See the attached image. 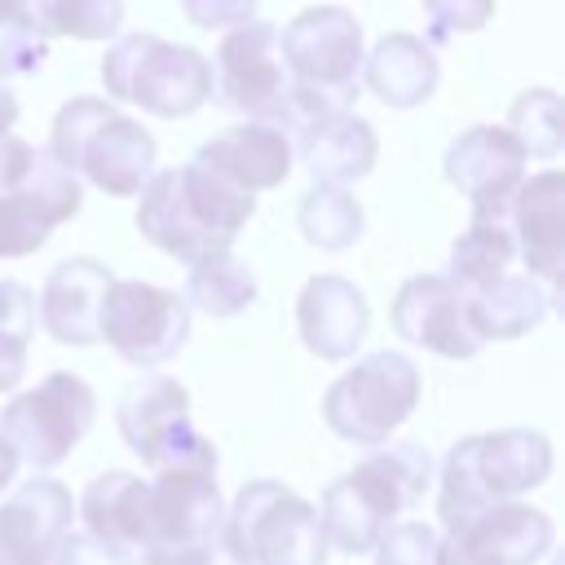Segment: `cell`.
<instances>
[{
    "instance_id": "obj_3",
    "label": "cell",
    "mask_w": 565,
    "mask_h": 565,
    "mask_svg": "<svg viewBox=\"0 0 565 565\" xmlns=\"http://www.w3.org/2000/svg\"><path fill=\"white\" fill-rule=\"evenodd\" d=\"M221 547L238 565H327L318 508L282 481H247L221 521Z\"/></svg>"
},
{
    "instance_id": "obj_35",
    "label": "cell",
    "mask_w": 565,
    "mask_h": 565,
    "mask_svg": "<svg viewBox=\"0 0 565 565\" xmlns=\"http://www.w3.org/2000/svg\"><path fill=\"white\" fill-rule=\"evenodd\" d=\"M31 331H35V296L22 282L0 278V335L26 344Z\"/></svg>"
},
{
    "instance_id": "obj_24",
    "label": "cell",
    "mask_w": 565,
    "mask_h": 565,
    "mask_svg": "<svg viewBox=\"0 0 565 565\" xmlns=\"http://www.w3.org/2000/svg\"><path fill=\"white\" fill-rule=\"evenodd\" d=\"M362 79L366 88L393 106V110H411V106H424L441 79L437 71V53L411 35V31H388L380 35V44L362 57Z\"/></svg>"
},
{
    "instance_id": "obj_16",
    "label": "cell",
    "mask_w": 565,
    "mask_h": 565,
    "mask_svg": "<svg viewBox=\"0 0 565 565\" xmlns=\"http://www.w3.org/2000/svg\"><path fill=\"white\" fill-rule=\"evenodd\" d=\"M75 499L53 477L22 481L0 503V565H53L62 539L71 534Z\"/></svg>"
},
{
    "instance_id": "obj_21",
    "label": "cell",
    "mask_w": 565,
    "mask_h": 565,
    "mask_svg": "<svg viewBox=\"0 0 565 565\" xmlns=\"http://www.w3.org/2000/svg\"><path fill=\"white\" fill-rule=\"evenodd\" d=\"M194 163H203L207 172H216L221 181H230L234 190L256 199V190H274L287 181L291 137L278 128H265V124H238V128H225L212 141H203Z\"/></svg>"
},
{
    "instance_id": "obj_19",
    "label": "cell",
    "mask_w": 565,
    "mask_h": 565,
    "mask_svg": "<svg viewBox=\"0 0 565 565\" xmlns=\"http://www.w3.org/2000/svg\"><path fill=\"white\" fill-rule=\"evenodd\" d=\"M433 455L419 441H384L375 446L362 463H353L340 481L353 490V499L380 516L384 525H393L406 508H415L428 486H433Z\"/></svg>"
},
{
    "instance_id": "obj_11",
    "label": "cell",
    "mask_w": 565,
    "mask_h": 565,
    "mask_svg": "<svg viewBox=\"0 0 565 565\" xmlns=\"http://www.w3.org/2000/svg\"><path fill=\"white\" fill-rule=\"evenodd\" d=\"M212 93L225 110L247 115V124H265L287 132V102H291V75L278 49L274 22H247L234 26L216 44L212 66Z\"/></svg>"
},
{
    "instance_id": "obj_25",
    "label": "cell",
    "mask_w": 565,
    "mask_h": 565,
    "mask_svg": "<svg viewBox=\"0 0 565 565\" xmlns=\"http://www.w3.org/2000/svg\"><path fill=\"white\" fill-rule=\"evenodd\" d=\"M468 309V327L477 331V340H521L525 331H534L547 309H552V291L543 282H534L530 274H503L477 291L463 296Z\"/></svg>"
},
{
    "instance_id": "obj_33",
    "label": "cell",
    "mask_w": 565,
    "mask_h": 565,
    "mask_svg": "<svg viewBox=\"0 0 565 565\" xmlns=\"http://www.w3.org/2000/svg\"><path fill=\"white\" fill-rule=\"evenodd\" d=\"M441 530L428 521H393L375 543V565H433Z\"/></svg>"
},
{
    "instance_id": "obj_32",
    "label": "cell",
    "mask_w": 565,
    "mask_h": 565,
    "mask_svg": "<svg viewBox=\"0 0 565 565\" xmlns=\"http://www.w3.org/2000/svg\"><path fill=\"white\" fill-rule=\"evenodd\" d=\"M49 57V40L22 0H0V84L9 75H35Z\"/></svg>"
},
{
    "instance_id": "obj_7",
    "label": "cell",
    "mask_w": 565,
    "mask_h": 565,
    "mask_svg": "<svg viewBox=\"0 0 565 565\" xmlns=\"http://www.w3.org/2000/svg\"><path fill=\"white\" fill-rule=\"evenodd\" d=\"M225 503L216 490V472L177 468L154 472L146 481V521L137 561L141 565H194L221 539Z\"/></svg>"
},
{
    "instance_id": "obj_38",
    "label": "cell",
    "mask_w": 565,
    "mask_h": 565,
    "mask_svg": "<svg viewBox=\"0 0 565 565\" xmlns=\"http://www.w3.org/2000/svg\"><path fill=\"white\" fill-rule=\"evenodd\" d=\"M31 150H35V146H26L22 137L0 132V194L22 181V172H26V163H31Z\"/></svg>"
},
{
    "instance_id": "obj_12",
    "label": "cell",
    "mask_w": 565,
    "mask_h": 565,
    "mask_svg": "<svg viewBox=\"0 0 565 565\" xmlns=\"http://www.w3.org/2000/svg\"><path fill=\"white\" fill-rule=\"evenodd\" d=\"M556 547V525L543 508L494 503L463 530L437 539L433 565H539Z\"/></svg>"
},
{
    "instance_id": "obj_18",
    "label": "cell",
    "mask_w": 565,
    "mask_h": 565,
    "mask_svg": "<svg viewBox=\"0 0 565 565\" xmlns=\"http://www.w3.org/2000/svg\"><path fill=\"white\" fill-rule=\"evenodd\" d=\"M296 327H300V340H305L309 353H318L322 362H344L366 340L371 309H366V296L349 278H340V274H313L300 287Z\"/></svg>"
},
{
    "instance_id": "obj_39",
    "label": "cell",
    "mask_w": 565,
    "mask_h": 565,
    "mask_svg": "<svg viewBox=\"0 0 565 565\" xmlns=\"http://www.w3.org/2000/svg\"><path fill=\"white\" fill-rule=\"evenodd\" d=\"M22 371H26V344L0 335V393H13L22 384Z\"/></svg>"
},
{
    "instance_id": "obj_23",
    "label": "cell",
    "mask_w": 565,
    "mask_h": 565,
    "mask_svg": "<svg viewBox=\"0 0 565 565\" xmlns=\"http://www.w3.org/2000/svg\"><path fill=\"white\" fill-rule=\"evenodd\" d=\"M291 146L300 150V163L322 181V185H353L362 181L371 168H375V154H380V141H375V128L353 115V110H340V115H322L313 124H305Z\"/></svg>"
},
{
    "instance_id": "obj_13",
    "label": "cell",
    "mask_w": 565,
    "mask_h": 565,
    "mask_svg": "<svg viewBox=\"0 0 565 565\" xmlns=\"http://www.w3.org/2000/svg\"><path fill=\"white\" fill-rule=\"evenodd\" d=\"M79 203H84L79 181L49 150H31L22 181L0 194V260L40 252L44 238L79 212Z\"/></svg>"
},
{
    "instance_id": "obj_27",
    "label": "cell",
    "mask_w": 565,
    "mask_h": 565,
    "mask_svg": "<svg viewBox=\"0 0 565 565\" xmlns=\"http://www.w3.org/2000/svg\"><path fill=\"white\" fill-rule=\"evenodd\" d=\"M512 260H516V247H512L508 221H477L472 216V225L450 247V274L446 278L468 296V291L503 278Z\"/></svg>"
},
{
    "instance_id": "obj_26",
    "label": "cell",
    "mask_w": 565,
    "mask_h": 565,
    "mask_svg": "<svg viewBox=\"0 0 565 565\" xmlns=\"http://www.w3.org/2000/svg\"><path fill=\"white\" fill-rule=\"evenodd\" d=\"M75 512H79L88 539L137 556L141 521H146V481L137 472L110 468V472H102V477L88 481V490L79 494Z\"/></svg>"
},
{
    "instance_id": "obj_4",
    "label": "cell",
    "mask_w": 565,
    "mask_h": 565,
    "mask_svg": "<svg viewBox=\"0 0 565 565\" xmlns=\"http://www.w3.org/2000/svg\"><path fill=\"white\" fill-rule=\"evenodd\" d=\"M102 84L115 102H132L159 119H181L212 97V62L190 44H168L137 31L106 49Z\"/></svg>"
},
{
    "instance_id": "obj_41",
    "label": "cell",
    "mask_w": 565,
    "mask_h": 565,
    "mask_svg": "<svg viewBox=\"0 0 565 565\" xmlns=\"http://www.w3.org/2000/svg\"><path fill=\"white\" fill-rule=\"evenodd\" d=\"M194 565H238V561H234V556L221 547V539H216V543H212V547H207V552H203Z\"/></svg>"
},
{
    "instance_id": "obj_5",
    "label": "cell",
    "mask_w": 565,
    "mask_h": 565,
    "mask_svg": "<svg viewBox=\"0 0 565 565\" xmlns=\"http://www.w3.org/2000/svg\"><path fill=\"white\" fill-rule=\"evenodd\" d=\"M419 371L406 353L380 349L353 362L322 397V419L340 441L353 446H384L419 406Z\"/></svg>"
},
{
    "instance_id": "obj_8",
    "label": "cell",
    "mask_w": 565,
    "mask_h": 565,
    "mask_svg": "<svg viewBox=\"0 0 565 565\" xmlns=\"http://www.w3.org/2000/svg\"><path fill=\"white\" fill-rule=\"evenodd\" d=\"M278 49L291 84L318 93L327 106L349 110L362 93V26L340 4H313L278 31Z\"/></svg>"
},
{
    "instance_id": "obj_15",
    "label": "cell",
    "mask_w": 565,
    "mask_h": 565,
    "mask_svg": "<svg viewBox=\"0 0 565 565\" xmlns=\"http://www.w3.org/2000/svg\"><path fill=\"white\" fill-rule=\"evenodd\" d=\"M388 322L406 344H419L437 358L468 362L481 353L477 331L468 327L463 291L441 274H415L388 305Z\"/></svg>"
},
{
    "instance_id": "obj_30",
    "label": "cell",
    "mask_w": 565,
    "mask_h": 565,
    "mask_svg": "<svg viewBox=\"0 0 565 565\" xmlns=\"http://www.w3.org/2000/svg\"><path fill=\"white\" fill-rule=\"evenodd\" d=\"M35 26L49 35H75V40H106L124 26V0H22Z\"/></svg>"
},
{
    "instance_id": "obj_28",
    "label": "cell",
    "mask_w": 565,
    "mask_h": 565,
    "mask_svg": "<svg viewBox=\"0 0 565 565\" xmlns=\"http://www.w3.org/2000/svg\"><path fill=\"white\" fill-rule=\"evenodd\" d=\"M366 230V216H362V203L344 190V185H322L313 181L300 199V234L322 247V252H344L362 238Z\"/></svg>"
},
{
    "instance_id": "obj_17",
    "label": "cell",
    "mask_w": 565,
    "mask_h": 565,
    "mask_svg": "<svg viewBox=\"0 0 565 565\" xmlns=\"http://www.w3.org/2000/svg\"><path fill=\"white\" fill-rule=\"evenodd\" d=\"M512 247L525 260V274L543 287L561 282V256H565V172L547 168L512 194L508 212Z\"/></svg>"
},
{
    "instance_id": "obj_36",
    "label": "cell",
    "mask_w": 565,
    "mask_h": 565,
    "mask_svg": "<svg viewBox=\"0 0 565 565\" xmlns=\"http://www.w3.org/2000/svg\"><path fill=\"white\" fill-rule=\"evenodd\" d=\"M256 4L260 0H181V9H185V18L194 22V26H203V31H216V26H247V22H256Z\"/></svg>"
},
{
    "instance_id": "obj_10",
    "label": "cell",
    "mask_w": 565,
    "mask_h": 565,
    "mask_svg": "<svg viewBox=\"0 0 565 565\" xmlns=\"http://www.w3.org/2000/svg\"><path fill=\"white\" fill-rule=\"evenodd\" d=\"M97 340H106L128 366L154 371L190 340V305L141 278H110L97 309Z\"/></svg>"
},
{
    "instance_id": "obj_9",
    "label": "cell",
    "mask_w": 565,
    "mask_h": 565,
    "mask_svg": "<svg viewBox=\"0 0 565 565\" xmlns=\"http://www.w3.org/2000/svg\"><path fill=\"white\" fill-rule=\"evenodd\" d=\"M93 419H97L93 388L71 371H53L0 411V437L13 446L18 463L44 472L57 468L88 437Z\"/></svg>"
},
{
    "instance_id": "obj_2",
    "label": "cell",
    "mask_w": 565,
    "mask_h": 565,
    "mask_svg": "<svg viewBox=\"0 0 565 565\" xmlns=\"http://www.w3.org/2000/svg\"><path fill=\"white\" fill-rule=\"evenodd\" d=\"M49 154L75 181H88L115 199H132L154 177L159 146L137 119H128L110 102L71 97V102H62V110L53 119Z\"/></svg>"
},
{
    "instance_id": "obj_42",
    "label": "cell",
    "mask_w": 565,
    "mask_h": 565,
    "mask_svg": "<svg viewBox=\"0 0 565 565\" xmlns=\"http://www.w3.org/2000/svg\"><path fill=\"white\" fill-rule=\"evenodd\" d=\"M547 565H561V561H547Z\"/></svg>"
},
{
    "instance_id": "obj_6",
    "label": "cell",
    "mask_w": 565,
    "mask_h": 565,
    "mask_svg": "<svg viewBox=\"0 0 565 565\" xmlns=\"http://www.w3.org/2000/svg\"><path fill=\"white\" fill-rule=\"evenodd\" d=\"M115 424H119L124 446L150 472H177V468L216 472V450L190 424V393L172 375L150 371L132 380L115 406Z\"/></svg>"
},
{
    "instance_id": "obj_29",
    "label": "cell",
    "mask_w": 565,
    "mask_h": 565,
    "mask_svg": "<svg viewBox=\"0 0 565 565\" xmlns=\"http://www.w3.org/2000/svg\"><path fill=\"white\" fill-rule=\"evenodd\" d=\"M185 305L212 313V318H234L256 300V274L238 256H212L203 265H190L185 278Z\"/></svg>"
},
{
    "instance_id": "obj_31",
    "label": "cell",
    "mask_w": 565,
    "mask_h": 565,
    "mask_svg": "<svg viewBox=\"0 0 565 565\" xmlns=\"http://www.w3.org/2000/svg\"><path fill=\"white\" fill-rule=\"evenodd\" d=\"M508 137L521 146L525 159H556L561 154V93L525 88L508 110Z\"/></svg>"
},
{
    "instance_id": "obj_14",
    "label": "cell",
    "mask_w": 565,
    "mask_h": 565,
    "mask_svg": "<svg viewBox=\"0 0 565 565\" xmlns=\"http://www.w3.org/2000/svg\"><path fill=\"white\" fill-rule=\"evenodd\" d=\"M446 177L455 190L468 194L477 221H508L512 194L525 181V154L508 137V128L477 124L459 132L446 150Z\"/></svg>"
},
{
    "instance_id": "obj_34",
    "label": "cell",
    "mask_w": 565,
    "mask_h": 565,
    "mask_svg": "<svg viewBox=\"0 0 565 565\" xmlns=\"http://www.w3.org/2000/svg\"><path fill=\"white\" fill-rule=\"evenodd\" d=\"M428 13V49L450 40V35H468L481 31L494 18V0H419Z\"/></svg>"
},
{
    "instance_id": "obj_1",
    "label": "cell",
    "mask_w": 565,
    "mask_h": 565,
    "mask_svg": "<svg viewBox=\"0 0 565 565\" xmlns=\"http://www.w3.org/2000/svg\"><path fill=\"white\" fill-rule=\"evenodd\" d=\"M256 199L207 172L203 163L163 168L146 181L137 203V230L185 265L225 256L238 230L252 221Z\"/></svg>"
},
{
    "instance_id": "obj_22",
    "label": "cell",
    "mask_w": 565,
    "mask_h": 565,
    "mask_svg": "<svg viewBox=\"0 0 565 565\" xmlns=\"http://www.w3.org/2000/svg\"><path fill=\"white\" fill-rule=\"evenodd\" d=\"M110 287V269L93 256H71L49 269L40 287V322L57 344H97V309Z\"/></svg>"
},
{
    "instance_id": "obj_20",
    "label": "cell",
    "mask_w": 565,
    "mask_h": 565,
    "mask_svg": "<svg viewBox=\"0 0 565 565\" xmlns=\"http://www.w3.org/2000/svg\"><path fill=\"white\" fill-rule=\"evenodd\" d=\"M477 486L490 503H516L552 477V441L539 428H499L468 437Z\"/></svg>"
},
{
    "instance_id": "obj_40",
    "label": "cell",
    "mask_w": 565,
    "mask_h": 565,
    "mask_svg": "<svg viewBox=\"0 0 565 565\" xmlns=\"http://www.w3.org/2000/svg\"><path fill=\"white\" fill-rule=\"evenodd\" d=\"M18 124V97L9 84H0V132H9Z\"/></svg>"
},
{
    "instance_id": "obj_37",
    "label": "cell",
    "mask_w": 565,
    "mask_h": 565,
    "mask_svg": "<svg viewBox=\"0 0 565 565\" xmlns=\"http://www.w3.org/2000/svg\"><path fill=\"white\" fill-rule=\"evenodd\" d=\"M53 565H141L132 552H119V547H106L97 539H88L84 530H71L53 556Z\"/></svg>"
}]
</instances>
